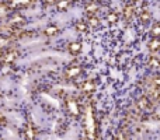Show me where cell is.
Segmentation results:
<instances>
[{
  "mask_svg": "<svg viewBox=\"0 0 160 140\" xmlns=\"http://www.w3.org/2000/svg\"><path fill=\"white\" fill-rule=\"evenodd\" d=\"M32 3V0H10L8 4L11 8H25Z\"/></svg>",
  "mask_w": 160,
  "mask_h": 140,
  "instance_id": "5bb4252c",
  "label": "cell"
},
{
  "mask_svg": "<svg viewBox=\"0 0 160 140\" xmlns=\"http://www.w3.org/2000/svg\"><path fill=\"white\" fill-rule=\"evenodd\" d=\"M105 21L110 25L117 24V22L119 21V13H117V11H110V13H107L105 14Z\"/></svg>",
  "mask_w": 160,
  "mask_h": 140,
  "instance_id": "e0dca14e",
  "label": "cell"
},
{
  "mask_svg": "<svg viewBox=\"0 0 160 140\" xmlns=\"http://www.w3.org/2000/svg\"><path fill=\"white\" fill-rule=\"evenodd\" d=\"M86 22L88 24V27L91 28H97L100 25V18L97 14H90V16H87V20H86Z\"/></svg>",
  "mask_w": 160,
  "mask_h": 140,
  "instance_id": "ffe728a7",
  "label": "cell"
},
{
  "mask_svg": "<svg viewBox=\"0 0 160 140\" xmlns=\"http://www.w3.org/2000/svg\"><path fill=\"white\" fill-rule=\"evenodd\" d=\"M136 14V6L132 3H127L124 6V10H122V16L125 20H132Z\"/></svg>",
  "mask_w": 160,
  "mask_h": 140,
  "instance_id": "ba28073f",
  "label": "cell"
},
{
  "mask_svg": "<svg viewBox=\"0 0 160 140\" xmlns=\"http://www.w3.org/2000/svg\"><path fill=\"white\" fill-rule=\"evenodd\" d=\"M75 28H76V31H78V32H80V34H86V32L88 31V28H90V27H88L87 22L83 21V20H82V21H78V22H76V24H75Z\"/></svg>",
  "mask_w": 160,
  "mask_h": 140,
  "instance_id": "44dd1931",
  "label": "cell"
},
{
  "mask_svg": "<svg viewBox=\"0 0 160 140\" xmlns=\"http://www.w3.org/2000/svg\"><path fill=\"white\" fill-rule=\"evenodd\" d=\"M146 95L149 97L150 99H152L153 102H158L160 101V88L158 85H155L152 81H150V84L146 87Z\"/></svg>",
  "mask_w": 160,
  "mask_h": 140,
  "instance_id": "5b68a950",
  "label": "cell"
},
{
  "mask_svg": "<svg viewBox=\"0 0 160 140\" xmlns=\"http://www.w3.org/2000/svg\"><path fill=\"white\" fill-rule=\"evenodd\" d=\"M16 36L8 35V34H3L0 32V51H4L7 48L13 46V42L16 41Z\"/></svg>",
  "mask_w": 160,
  "mask_h": 140,
  "instance_id": "8992f818",
  "label": "cell"
},
{
  "mask_svg": "<svg viewBox=\"0 0 160 140\" xmlns=\"http://www.w3.org/2000/svg\"><path fill=\"white\" fill-rule=\"evenodd\" d=\"M55 6L59 11H66L70 7V0H58L55 3Z\"/></svg>",
  "mask_w": 160,
  "mask_h": 140,
  "instance_id": "7402d4cb",
  "label": "cell"
},
{
  "mask_svg": "<svg viewBox=\"0 0 160 140\" xmlns=\"http://www.w3.org/2000/svg\"><path fill=\"white\" fill-rule=\"evenodd\" d=\"M148 65H149L150 69L158 70V69H160V59L156 58V56H150L149 60H148Z\"/></svg>",
  "mask_w": 160,
  "mask_h": 140,
  "instance_id": "603a6c76",
  "label": "cell"
},
{
  "mask_svg": "<svg viewBox=\"0 0 160 140\" xmlns=\"http://www.w3.org/2000/svg\"><path fill=\"white\" fill-rule=\"evenodd\" d=\"M22 136L24 139H35L37 138V128L32 123H27L22 130Z\"/></svg>",
  "mask_w": 160,
  "mask_h": 140,
  "instance_id": "8fae6325",
  "label": "cell"
},
{
  "mask_svg": "<svg viewBox=\"0 0 160 140\" xmlns=\"http://www.w3.org/2000/svg\"><path fill=\"white\" fill-rule=\"evenodd\" d=\"M8 24L13 25V27L21 28L22 25L25 24V18L21 16V14H11V16L8 17Z\"/></svg>",
  "mask_w": 160,
  "mask_h": 140,
  "instance_id": "30bf717a",
  "label": "cell"
},
{
  "mask_svg": "<svg viewBox=\"0 0 160 140\" xmlns=\"http://www.w3.org/2000/svg\"><path fill=\"white\" fill-rule=\"evenodd\" d=\"M100 8H101V6H100L96 0L86 2V4H84V11H86V14H87V16H90V14H98Z\"/></svg>",
  "mask_w": 160,
  "mask_h": 140,
  "instance_id": "9c48e42d",
  "label": "cell"
},
{
  "mask_svg": "<svg viewBox=\"0 0 160 140\" xmlns=\"http://www.w3.org/2000/svg\"><path fill=\"white\" fill-rule=\"evenodd\" d=\"M13 8L10 7L8 3H0V18H4V17H10V13Z\"/></svg>",
  "mask_w": 160,
  "mask_h": 140,
  "instance_id": "d6986e66",
  "label": "cell"
},
{
  "mask_svg": "<svg viewBox=\"0 0 160 140\" xmlns=\"http://www.w3.org/2000/svg\"><path fill=\"white\" fill-rule=\"evenodd\" d=\"M148 48H149V51L152 53H156L160 51V38H153L149 41V44H148Z\"/></svg>",
  "mask_w": 160,
  "mask_h": 140,
  "instance_id": "ac0fdd59",
  "label": "cell"
},
{
  "mask_svg": "<svg viewBox=\"0 0 160 140\" xmlns=\"http://www.w3.org/2000/svg\"><path fill=\"white\" fill-rule=\"evenodd\" d=\"M59 27L58 25H55V24H51V25H48L47 28L44 30V34H45V36H48V38H53V36H56L59 34Z\"/></svg>",
  "mask_w": 160,
  "mask_h": 140,
  "instance_id": "9a60e30c",
  "label": "cell"
},
{
  "mask_svg": "<svg viewBox=\"0 0 160 140\" xmlns=\"http://www.w3.org/2000/svg\"><path fill=\"white\" fill-rule=\"evenodd\" d=\"M150 35L153 38H160V22H155L150 28Z\"/></svg>",
  "mask_w": 160,
  "mask_h": 140,
  "instance_id": "cb8c5ba5",
  "label": "cell"
},
{
  "mask_svg": "<svg viewBox=\"0 0 160 140\" xmlns=\"http://www.w3.org/2000/svg\"><path fill=\"white\" fill-rule=\"evenodd\" d=\"M2 52V65H11V63H14L16 62V59L18 58V51L16 49V48H13V46H10V48H7V49H4V51H0Z\"/></svg>",
  "mask_w": 160,
  "mask_h": 140,
  "instance_id": "7a4b0ae2",
  "label": "cell"
},
{
  "mask_svg": "<svg viewBox=\"0 0 160 140\" xmlns=\"http://www.w3.org/2000/svg\"><path fill=\"white\" fill-rule=\"evenodd\" d=\"M152 104H153V101L146 95V94H145V95H142L141 98L136 101V107H138L141 111H148V109H150Z\"/></svg>",
  "mask_w": 160,
  "mask_h": 140,
  "instance_id": "52a82bcc",
  "label": "cell"
},
{
  "mask_svg": "<svg viewBox=\"0 0 160 140\" xmlns=\"http://www.w3.org/2000/svg\"><path fill=\"white\" fill-rule=\"evenodd\" d=\"M138 18L142 24H148V22H150V20H152V13H150L146 7H142L138 13Z\"/></svg>",
  "mask_w": 160,
  "mask_h": 140,
  "instance_id": "7c38bea8",
  "label": "cell"
},
{
  "mask_svg": "<svg viewBox=\"0 0 160 140\" xmlns=\"http://www.w3.org/2000/svg\"><path fill=\"white\" fill-rule=\"evenodd\" d=\"M65 107H66V111L70 116L73 118H78V116L82 115V111H83V104L82 101L75 97H68L66 101H65Z\"/></svg>",
  "mask_w": 160,
  "mask_h": 140,
  "instance_id": "6da1fadb",
  "label": "cell"
},
{
  "mask_svg": "<svg viewBox=\"0 0 160 140\" xmlns=\"http://www.w3.org/2000/svg\"><path fill=\"white\" fill-rule=\"evenodd\" d=\"M152 83L155 85H158V87L160 88V76H156V77H153L152 79Z\"/></svg>",
  "mask_w": 160,
  "mask_h": 140,
  "instance_id": "d4e9b609",
  "label": "cell"
},
{
  "mask_svg": "<svg viewBox=\"0 0 160 140\" xmlns=\"http://www.w3.org/2000/svg\"><path fill=\"white\" fill-rule=\"evenodd\" d=\"M82 49H83V45L80 44V42H70L69 45H68V51H69V53L70 55H73V56H78L82 53Z\"/></svg>",
  "mask_w": 160,
  "mask_h": 140,
  "instance_id": "4fadbf2b",
  "label": "cell"
},
{
  "mask_svg": "<svg viewBox=\"0 0 160 140\" xmlns=\"http://www.w3.org/2000/svg\"><path fill=\"white\" fill-rule=\"evenodd\" d=\"M80 91H82V95H91L96 91V83L93 80H84L80 84Z\"/></svg>",
  "mask_w": 160,
  "mask_h": 140,
  "instance_id": "277c9868",
  "label": "cell"
},
{
  "mask_svg": "<svg viewBox=\"0 0 160 140\" xmlns=\"http://www.w3.org/2000/svg\"><path fill=\"white\" fill-rule=\"evenodd\" d=\"M131 136H132V133H131L129 129L125 126L119 128L115 133V139H131Z\"/></svg>",
  "mask_w": 160,
  "mask_h": 140,
  "instance_id": "2e32d148",
  "label": "cell"
},
{
  "mask_svg": "<svg viewBox=\"0 0 160 140\" xmlns=\"http://www.w3.org/2000/svg\"><path fill=\"white\" fill-rule=\"evenodd\" d=\"M82 76V67L78 63H72L65 69V79L72 81V80H78Z\"/></svg>",
  "mask_w": 160,
  "mask_h": 140,
  "instance_id": "3957f363",
  "label": "cell"
},
{
  "mask_svg": "<svg viewBox=\"0 0 160 140\" xmlns=\"http://www.w3.org/2000/svg\"><path fill=\"white\" fill-rule=\"evenodd\" d=\"M58 2V0H42V3H45V4H55V3Z\"/></svg>",
  "mask_w": 160,
  "mask_h": 140,
  "instance_id": "484cf974",
  "label": "cell"
}]
</instances>
